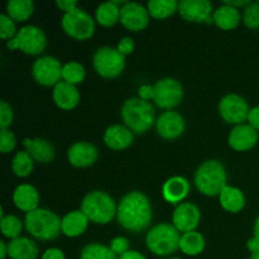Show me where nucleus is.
I'll list each match as a JSON object with an SVG mask.
<instances>
[{"label":"nucleus","instance_id":"1","mask_svg":"<svg viewBox=\"0 0 259 259\" xmlns=\"http://www.w3.org/2000/svg\"><path fill=\"white\" fill-rule=\"evenodd\" d=\"M116 219L120 227L132 233H139L147 229L152 222L149 199L139 191L128 192L119 202Z\"/></svg>","mask_w":259,"mask_h":259},{"label":"nucleus","instance_id":"2","mask_svg":"<svg viewBox=\"0 0 259 259\" xmlns=\"http://www.w3.org/2000/svg\"><path fill=\"white\" fill-rule=\"evenodd\" d=\"M24 225L32 237L43 242L56 239L62 232V219L56 212L42 207L27 212Z\"/></svg>","mask_w":259,"mask_h":259},{"label":"nucleus","instance_id":"3","mask_svg":"<svg viewBox=\"0 0 259 259\" xmlns=\"http://www.w3.org/2000/svg\"><path fill=\"white\" fill-rule=\"evenodd\" d=\"M121 118L133 133L143 134L154 124V109L149 101L132 98L121 106Z\"/></svg>","mask_w":259,"mask_h":259},{"label":"nucleus","instance_id":"4","mask_svg":"<svg viewBox=\"0 0 259 259\" xmlns=\"http://www.w3.org/2000/svg\"><path fill=\"white\" fill-rule=\"evenodd\" d=\"M225 167L217 159L204 162L195 174V185L206 196H219L228 186Z\"/></svg>","mask_w":259,"mask_h":259},{"label":"nucleus","instance_id":"5","mask_svg":"<svg viewBox=\"0 0 259 259\" xmlns=\"http://www.w3.org/2000/svg\"><path fill=\"white\" fill-rule=\"evenodd\" d=\"M118 206L113 197L104 191H93L83 197L81 211L86 215L89 222L95 224H108L116 215Z\"/></svg>","mask_w":259,"mask_h":259},{"label":"nucleus","instance_id":"6","mask_svg":"<svg viewBox=\"0 0 259 259\" xmlns=\"http://www.w3.org/2000/svg\"><path fill=\"white\" fill-rule=\"evenodd\" d=\"M180 239L181 234L174 227V224H157L147 233L146 243L148 249L156 255L172 254L180 249Z\"/></svg>","mask_w":259,"mask_h":259},{"label":"nucleus","instance_id":"7","mask_svg":"<svg viewBox=\"0 0 259 259\" xmlns=\"http://www.w3.org/2000/svg\"><path fill=\"white\" fill-rule=\"evenodd\" d=\"M47 38L45 32L35 25H25L17 32L14 38L7 42L9 50H20L30 56H37L45 51Z\"/></svg>","mask_w":259,"mask_h":259},{"label":"nucleus","instance_id":"8","mask_svg":"<svg viewBox=\"0 0 259 259\" xmlns=\"http://www.w3.org/2000/svg\"><path fill=\"white\" fill-rule=\"evenodd\" d=\"M61 24L66 34L77 40L89 39L95 33V20L80 8L70 13H65Z\"/></svg>","mask_w":259,"mask_h":259},{"label":"nucleus","instance_id":"9","mask_svg":"<svg viewBox=\"0 0 259 259\" xmlns=\"http://www.w3.org/2000/svg\"><path fill=\"white\" fill-rule=\"evenodd\" d=\"M125 67V56L116 48L101 47L94 55V68L105 78L118 77Z\"/></svg>","mask_w":259,"mask_h":259},{"label":"nucleus","instance_id":"10","mask_svg":"<svg viewBox=\"0 0 259 259\" xmlns=\"http://www.w3.org/2000/svg\"><path fill=\"white\" fill-rule=\"evenodd\" d=\"M182 99H184V88L176 78H162L154 85L153 100L158 108L172 110L180 105Z\"/></svg>","mask_w":259,"mask_h":259},{"label":"nucleus","instance_id":"11","mask_svg":"<svg viewBox=\"0 0 259 259\" xmlns=\"http://www.w3.org/2000/svg\"><path fill=\"white\" fill-rule=\"evenodd\" d=\"M62 68L63 66L56 57L43 56L33 63L32 75L40 85L56 86L62 80Z\"/></svg>","mask_w":259,"mask_h":259},{"label":"nucleus","instance_id":"12","mask_svg":"<svg viewBox=\"0 0 259 259\" xmlns=\"http://www.w3.org/2000/svg\"><path fill=\"white\" fill-rule=\"evenodd\" d=\"M249 111L250 109L247 101L242 96L235 95V94L224 96L219 103V113L222 118L227 123L234 124V125L244 124L243 121L248 120Z\"/></svg>","mask_w":259,"mask_h":259},{"label":"nucleus","instance_id":"13","mask_svg":"<svg viewBox=\"0 0 259 259\" xmlns=\"http://www.w3.org/2000/svg\"><path fill=\"white\" fill-rule=\"evenodd\" d=\"M179 13L187 22L206 24L214 22L212 5L207 0H182L179 4Z\"/></svg>","mask_w":259,"mask_h":259},{"label":"nucleus","instance_id":"14","mask_svg":"<svg viewBox=\"0 0 259 259\" xmlns=\"http://www.w3.org/2000/svg\"><path fill=\"white\" fill-rule=\"evenodd\" d=\"M201 214L199 207L192 202H182L177 205L172 215V223L174 227L180 233L194 232L199 227Z\"/></svg>","mask_w":259,"mask_h":259},{"label":"nucleus","instance_id":"15","mask_svg":"<svg viewBox=\"0 0 259 259\" xmlns=\"http://www.w3.org/2000/svg\"><path fill=\"white\" fill-rule=\"evenodd\" d=\"M120 22L126 29L133 32L146 29L149 23L148 9L138 3H125L120 8Z\"/></svg>","mask_w":259,"mask_h":259},{"label":"nucleus","instance_id":"16","mask_svg":"<svg viewBox=\"0 0 259 259\" xmlns=\"http://www.w3.org/2000/svg\"><path fill=\"white\" fill-rule=\"evenodd\" d=\"M157 133L163 139H177L185 132V119L177 111H164L156 124Z\"/></svg>","mask_w":259,"mask_h":259},{"label":"nucleus","instance_id":"17","mask_svg":"<svg viewBox=\"0 0 259 259\" xmlns=\"http://www.w3.org/2000/svg\"><path fill=\"white\" fill-rule=\"evenodd\" d=\"M229 146L237 152H245L252 149L258 142V133L249 124H239L232 129L229 134Z\"/></svg>","mask_w":259,"mask_h":259},{"label":"nucleus","instance_id":"18","mask_svg":"<svg viewBox=\"0 0 259 259\" xmlns=\"http://www.w3.org/2000/svg\"><path fill=\"white\" fill-rule=\"evenodd\" d=\"M99 151L94 144L88 142H77L72 144L67 152L68 162L73 167H89L93 166L98 161Z\"/></svg>","mask_w":259,"mask_h":259},{"label":"nucleus","instance_id":"19","mask_svg":"<svg viewBox=\"0 0 259 259\" xmlns=\"http://www.w3.org/2000/svg\"><path fill=\"white\" fill-rule=\"evenodd\" d=\"M190 192V182L182 176H174L167 180L162 187V195L167 202L174 205L182 204Z\"/></svg>","mask_w":259,"mask_h":259},{"label":"nucleus","instance_id":"20","mask_svg":"<svg viewBox=\"0 0 259 259\" xmlns=\"http://www.w3.org/2000/svg\"><path fill=\"white\" fill-rule=\"evenodd\" d=\"M53 100L62 110H72L80 101V93L75 85L61 81L53 89Z\"/></svg>","mask_w":259,"mask_h":259},{"label":"nucleus","instance_id":"21","mask_svg":"<svg viewBox=\"0 0 259 259\" xmlns=\"http://www.w3.org/2000/svg\"><path fill=\"white\" fill-rule=\"evenodd\" d=\"M133 132L128 126L119 125V124L109 126L104 134L105 144L114 151H121V149L131 147L133 143Z\"/></svg>","mask_w":259,"mask_h":259},{"label":"nucleus","instance_id":"22","mask_svg":"<svg viewBox=\"0 0 259 259\" xmlns=\"http://www.w3.org/2000/svg\"><path fill=\"white\" fill-rule=\"evenodd\" d=\"M13 201L15 206L19 210L25 212H30L33 210L38 209L39 204V194L37 189L32 185L23 184L15 189L14 195H13Z\"/></svg>","mask_w":259,"mask_h":259},{"label":"nucleus","instance_id":"23","mask_svg":"<svg viewBox=\"0 0 259 259\" xmlns=\"http://www.w3.org/2000/svg\"><path fill=\"white\" fill-rule=\"evenodd\" d=\"M23 144L27 147V152L34 161L40 162V163H50L55 159V147L46 139L25 138Z\"/></svg>","mask_w":259,"mask_h":259},{"label":"nucleus","instance_id":"24","mask_svg":"<svg viewBox=\"0 0 259 259\" xmlns=\"http://www.w3.org/2000/svg\"><path fill=\"white\" fill-rule=\"evenodd\" d=\"M8 255L10 259H37L38 247L29 238H15L8 244Z\"/></svg>","mask_w":259,"mask_h":259},{"label":"nucleus","instance_id":"25","mask_svg":"<svg viewBox=\"0 0 259 259\" xmlns=\"http://www.w3.org/2000/svg\"><path fill=\"white\" fill-rule=\"evenodd\" d=\"M89 219L81 210H73L62 218V233L66 237L76 238L88 229Z\"/></svg>","mask_w":259,"mask_h":259},{"label":"nucleus","instance_id":"26","mask_svg":"<svg viewBox=\"0 0 259 259\" xmlns=\"http://www.w3.org/2000/svg\"><path fill=\"white\" fill-rule=\"evenodd\" d=\"M212 19H214V23L220 29L232 30L239 25L242 17H240V13L237 8L223 4L222 7L214 10Z\"/></svg>","mask_w":259,"mask_h":259},{"label":"nucleus","instance_id":"27","mask_svg":"<svg viewBox=\"0 0 259 259\" xmlns=\"http://www.w3.org/2000/svg\"><path fill=\"white\" fill-rule=\"evenodd\" d=\"M220 205L229 212H239L245 205V197L238 187L227 186L219 195Z\"/></svg>","mask_w":259,"mask_h":259},{"label":"nucleus","instance_id":"28","mask_svg":"<svg viewBox=\"0 0 259 259\" xmlns=\"http://www.w3.org/2000/svg\"><path fill=\"white\" fill-rule=\"evenodd\" d=\"M205 249V238L196 230L184 233L180 239V250L186 255H199Z\"/></svg>","mask_w":259,"mask_h":259},{"label":"nucleus","instance_id":"29","mask_svg":"<svg viewBox=\"0 0 259 259\" xmlns=\"http://www.w3.org/2000/svg\"><path fill=\"white\" fill-rule=\"evenodd\" d=\"M95 18L96 22L103 27H113L120 22V7L114 2L103 3L96 9Z\"/></svg>","mask_w":259,"mask_h":259},{"label":"nucleus","instance_id":"30","mask_svg":"<svg viewBox=\"0 0 259 259\" xmlns=\"http://www.w3.org/2000/svg\"><path fill=\"white\" fill-rule=\"evenodd\" d=\"M180 2L176 0H151L148 3V13L154 19L163 20L179 12Z\"/></svg>","mask_w":259,"mask_h":259},{"label":"nucleus","instance_id":"31","mask_svg":"<svg viewBox=\"0 0 259 259\" xmlns=\"http://www.w3.org/2000/svg\"><path fill=\"white\" fill-rule=\"evenodd\" d=\"M34 10V4L30 0H10L7 4V15L14 22H25Z\"/></svg>","mask_w":259,"mask_h":259},{"label":"nucleus","instance_id":"32","mask_svg":"<svg viewBox=\"0 0 259 259\" xmlns=\"http://www.w3.org/2000/svg\"><path fill=\"white\" fill-rule=\"evenodd\" d=\"M80 259H119L110 247L100 243H90L81 250Z\"/></svg>","mask_w":259,"mask_h":259},{"label":"nucleus","instance_id":"33","mask_svg":"<svg viewBox=\"0 0 259 259\" xmlns=\"http://www.w3.org/2000/svg\"><path fill=\"white\" fill-rule=\"evenodd\" d=\"M34 159L32 158L27 151L18 152L12 161V169L15 176L27 177L32 174L33 166H34Z\"/></svg>","mask_w":259,"mask_h":259},{"label":"nucleus","instance_id":"34","mask_svg":"<svg viewBox=\"0 0 259 259\" xmlns=\"http://www.w3.org/2000/svg\"><path fill=\"white\" fill-rule=\"evenodd\" d=\"M86 71L83 66L78 62H67L63 65L62 68V81L71 83V85H77L85 80Z\"/></svg>","mask_w":259,"mask_h":259},{"label":"nucleus","instance_id":"35","mask_svg":"<svg viewBox=\"0 0 259 259\" xmlns=\"http://www.w3.org/2000/svg\"><path fill=\"white\" fill-rule=\"evenodd\" d=\"M0 227H2V233L4 234V237L9 238L12 240L15 239V238H19L23 229V224L20 219L14 217V215H8V217L3 218Z\"/></svg>","mask_w":259,"mask_h":259},{"label":"nucleus","instance_id":"36","mask_svg":"<svg viewBox=\"0 0 259 259\" xmlns=\"http://www.w3.org/2000/svg\"><path fill=\"white\" fill-rule=\"evenodd\" d=\"M243 22L250 29L259 28V3H250L244 8L243 13Z\"/></svg>","mask_w":259,"mask_h":259},{"label":"nucleus","instance_id":"37","mask_svg":"<svg viewBox=\"0 0 259 259\" xmlns=\"http://www.w3.org/2000/svg\"><path fill=\"white\" fill-rule=\"evenodd\" d=\"M17 27L12 18L8 17L7 14L0 15V37L3 39L10 40L17 34Z\"/></svg>","mask_w":259,"mask_h":259},{"label":"nucleus","instance_id":"38","mask_svg":"<svg viewBox=\"0 0 259 259\" xmlns=\"http://www.w3.org/2000/svg\"><path fill=\"white\" fill-rule=\"evenodd\" d=\"M15 144H17V139H15L14 134L8 129H2L0 132V151L3 153H9L15 148Z\"/></svg>","mask_w":259,"mask_h":259},{"label":"nucleus","instance_id":"39","mask_svg":"<svg viewBox=\"0 0 259 259\" xmlns=\"http://www.w3.org/2000/svg\"><path fill=\"white\" fill-rule=\"evenodd\" d=\"M13 123V110L7 101L0 103V128L8 129Z\"/></svg>","mask_w":259,"mask_h":259},{"label":"nucleus","instance_id":"40","mask_svg":"<svg viewBox=\"0 0 259 259\" xmlns=\"http://www.w3.org/2000/svg\"><path fill=\"white\" fill-rule=\"evenodd\" d=\"M129 240L126 239L125 237H116L114 238L113 240L110 242V249L113 250L114 253H115L118 257H120V255L125 254L126 252H129Z\"/></svg>","mask_w":259,"mask_h":259},{"label":"nucleus","instance_id":"41","mask_svg":"<svg viewBox=\"0 0 259 259\" xmlns=\"http://www.w3.org/2000/svg\"><path fill=\"white\" fill-rule=\"evenodd\" d=\"M116 50H118L119 52L124 56L131 55V53H133V51H134V40L132 39L131 37L121 38V39L119 40Z\"/></svg>","mask_w":259,"mask_h":259},{"label":"nucleus","instance_id":"42","mask_svg":"<svg viewBox=\"0 0 259 259\" xmlns=\"http://www.w3.org/2000/svg\"><path fill=\"white\" fill-rule=\"evenodd\" d=\"M154 96V86H151V85H142L141 88H139V98L142 99V100H151V99H153Z\"/></svg>","mask_w":259,"mask_h":259},{"label":"nucleus","instance_id":"43","mask_svg":"<svg viewBox=\"0 0 259 259\" xmlns=\"http://www.w3.org/2000/svg\"><path fill=\"white\" fill-rule=\"evenodd\" d=\"M56 5L65 13H70L72 10L77 9V3L75 0H58Z\"/></svg>","mask_w":259,"mask_h":259},{"label":"nucleus","instance_id":"44","mask_svg":"<svg viewBox=\"0 0 259 259\" xmlns=\"http://www.w3.org/2000/svg\"><path fill=\"white\" fill-rule=\"evenodd\" d=\"M42 259H66L65 253L58 248H50L43 253Z\"/></svg>","mask_w":259,"mask_h":259},{"label":"nucleus","instance_id":"45","mask_svg":"<svg viewBox=\"0 0 259 259\" xmlns=\"http://www.w3.org/2000/svg\"><path fill=\"white\" fill-rule=\"evenodd\" d=\"M248 121H249V125H252L255 131H259V106L250 109Z\"/></svg>","mask_w":259,"mask_h":259},{"label":"nucleus","instance_id":"46","mask_svg":"<svg viewBox=\"0 0 259 259\" xmlns=\"http://www.w3.org/2000/svg\"><path fill=\"white\" fill-rule=\"evenodd\" d=\"M119 259H147L142 253L137 252V250H129L125 254L120 255Z\"/></svg>","mask_w":259,"mask_h":259},{"label":"nucleus","instance_id":"47","mask_svg":"<svg viewBox=\"0 0 259 259\" xmlns=\"http://www.w3.org/2000/svg\"><path fill=\"white\" fill-rule=\"evenodd\" d=\"M247 247H248V249H249L252 253L258 252V250H259V242L257 239H255L254 237L250 238V239L248 240V243H247Z\"/></svg>","mask_w":259,"mask_h":259},{"label":"nucleus","instance_id":"48","mask_svg":"<svg viewBox=\"0 0 259 259\" xmlns=\"http://www.w3.org/2000/svg\"><path fill=\"white\" fill-rule=\"evenodd\" d=\"M224 4L225 5H230V7H233V8H239V7H248V5L250 4V2H248V0H239V2H229V0H228V2H224Z\"/></svg>","mask_w":259,"mask_h":259},{"label":"nucleus","instance_id":"49","mask_svg":"<svg viewBox=\"0 0 259 259\" xmlns=\"http://www.w3.org/2000/svg\"><path fill=\"white\" fill-rule=\"evenodd\" d=\"M8 255V244L4 240H0V259H5Z\"/></svg>","mask_w":259,"mask_h":259},{"label":"nucleus","instance_id":"50","mask_svg":"<svg viewBox=\"0 0 259 259\" xmlns=\"http://www.w3.org/2000/svg\"><path fill=\"white\" fill-rule=\"evenodd\" d=\"M254 238L259 242V217L254 223Z\"/></svg>","mask_w":259,"mask_h":259},{"label":"nucleus","instance_id":"51","mask_svg":"<svg viewBox=\"0 0 259 259\" xmlns=\"http://www.w3.org/2000/svg\"><path fill=\"white\" fill-rule=\"evenodd\" d=\"M249 259H259V250H258V252H255V253H252Z\"/></svg>","mask_w":259,"mask_h":259},{"label":"nucleus","instance_id":"52","mask_svg":"<svg viewBox=\"0 0 259 259\" xmlns=\"http://www.w3.org/2000/svg\"><path fill=\"white\" fill-rule=\"evenodd\" d=\"M168 259H181V258H177V257H174V258H168Z\"/></svg>","mask_w":259,"mask_h":259},{"label":"nucleus","instance_id":"53","mask_svg":"<svg viewBox=\"0 0 259 259\" xmlns=\"http://www.w3.org/2000/svg\"><path fill=\"white\" fill-rule=\"evenodd\" d=\"M258 3H259V2H258Z\"/></svg>","mask_w":259,"mask_h":259}]
</instances>
